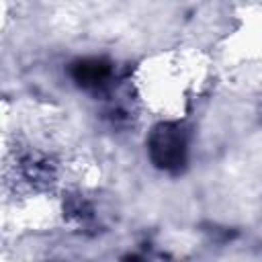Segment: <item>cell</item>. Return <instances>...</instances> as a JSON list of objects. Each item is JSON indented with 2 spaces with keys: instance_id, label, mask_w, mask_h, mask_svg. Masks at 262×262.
I'll list each match as a JSON object with an SVG mask.
<instances>
[{
  "instance_id": "7a4b0ae2",
  "label": "cell",
  "mask_w": 262,
  "mask_h": 262,
  "mask_svg": "<svg viewBox=\"0 0 262 262\" xmlns=\"http://www.w3.org/2000/svg\"><path fill=\"white\" fill-rule=\"evenodd\" d=\"M108 63L102 59H84L74 66V78L82 86H98L108 78Z\"/></svg>"
},
{
  "instance_id": "6da1fadb",
  "label": "cell",
  "mask_w": 262,
  "mask_h": 262,
  "mask_svg": "<svg viewBox=\"0 0 262 262\" xmlns=\"http://www.w3.org/2000/svg\"><path fill=\"white\" fill-rule=\"evenodd\" d=\"M149 154L162 168H178L184 162L186 139L176 125H158L149 137Z\"/></svg>"
}]
</instances>
